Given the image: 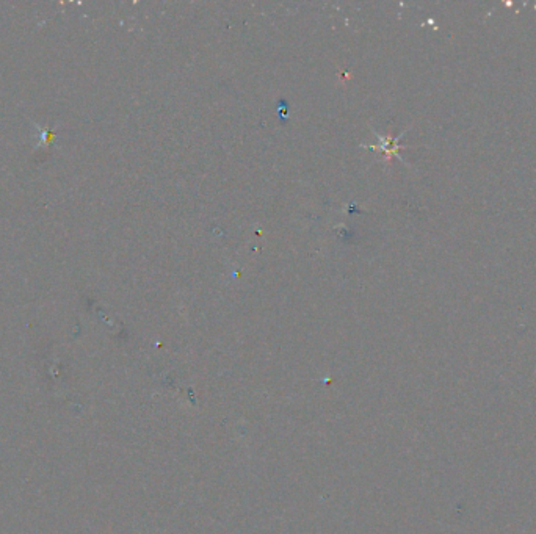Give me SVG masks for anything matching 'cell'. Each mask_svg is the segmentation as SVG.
<instances>
[{
	"mask_svg": "<svg viewBox=\"0 0 536 534\" xmlns=\"http://www.w3.org/2000/svg\"><path fill=\"white\" fill-rule=\"evenodd\" d=\"M382 141H385V145H382V147H381V149H382V152H385L386 154V156L387 157H392L393 156V154H397V151H398V146H397V140H393V138H391V136H389V138H381Z\"/></svg>",
	"mask_w": 536,
	"mask_h": 534,
	"instance_id": "cell-1",
	"label": "cell"
}]
</instances>
